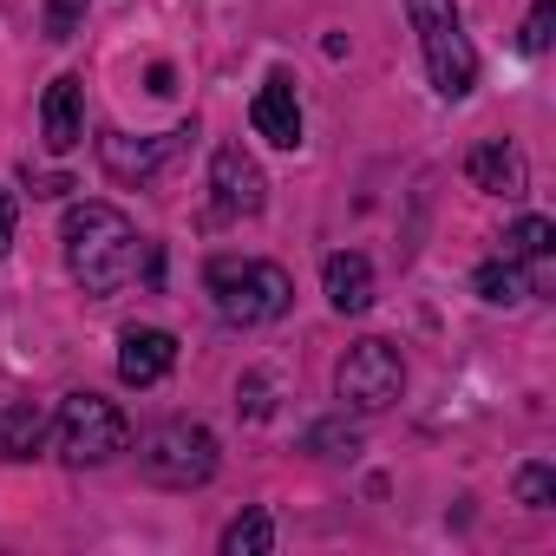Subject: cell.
Instances as JSON below:
<instances>
[{"instance_id":"5b68a950","label":"cell","mask_w":556,"mask_h":556,"mask_svg":"<svg viewBox=\"0 0 556 556\" xmlns=\"http://www.w3.org/2000/svg\"><path fill=\"white\" fill-rule=\"evenodd\" d=\"M334 393L348 413H387L406 393V361L393 341H354L334 367Z\"/></svg>"},{"instance_id":"2e32d148","label":"cell","mask_w":556,"mask_h":556,"mask_svg":"<svg viewBox=\"0 0 556 556\" xmlns=\"http://www.w3.org/2000/svg\"><path fill=\"white\" fill-rule=\"evenodd\" d=\"M262 549H275V523H268V510H242L223 530V556H262Z\"/></svg>"},{"instance_id":"4fadbf2b","label":"cell","mask_w":556,"mask_h":556,"mask_svg":"<svg viewBox=\"0 0 556 556\" xmlns=\"http://www.w3.org/2000/svg\"><path fill=\"white\" fill-rule=\"evenodd\" d=\"M321 282H328V302H334V315H367V308H374V268H367V255H354V249L328 255Z\"/></svg>"},{"instance_id":"8992f818","label":"cell","mask_w":556,"mask_h":556,"mask_svg":"<svg viewBox=\"0 0 556 556\" xmlns=\"http://www.w3.org/2000/svg\"><path fill=\"white\" fill-rule=\"evenodd\" d=\"M53 432H60V458L66 465H105V458H118L131 445L125 413L112 400H99V393H73L60 406V426Z\"/></svg>"},{"instance_id":"44dd1931","label":"cell","mask_w":556,"mask_h":556,"mask_svg":"<svg viewBox=\"0 0 556 556\" xmlns=\"http://www.w3.org/2000/svg\"><path fill=\"white\" fill-rule=\"evenodd\" d=\"M308 445H315V452H328V458H341V452H354V432L341 439V426H315V432H308Z\"/></svg>"},{"instance_id":"7402d4cb","label":"cell","mask_w":556,"mask_h":556,"mask_svg":"<svg viewBox=\"0 0 556 556\" xmlns=\"http://www.w3.org/2000/svg\"><path fill=\"white\" fill-rule=\"evenodd\" d=\"M8 242H14V197L0 190V255H8Z\"/></svg>"},{"instance_id":"ac0fdd59","label":"cell","mask_w":556,"mask_h":556,"mask_svg":"<svg viewBox=\"0 0 556 556\" xmlns=\"http://www.w3.org/2000/svg\"><path fill=\"white\" fill-rule=\"evenodd\" d=\"M517 497H523L530 510H549V497H556V471H549V465H523V471H517Z\"/></svg>"},{"instance_id":"ffe728a7","label":"cell","mask_w":556,"mask_h":556,"mask_svg":"<svg viewBox=\"0 0 556 556\" xmlns=\"http://www.w3.org/2000/svg\"><path fill=\"white\" fill-rule=\"evenodd\" d=\"M549 21H556V0H536L530 21H523V53H543L549 47Z\"/></svg>"},{"instance_id":"9a60e30c","label":"cell","mask_w":556,"mask_h":556,"mask_svg":"<svg viewBox=\"0 0 556 556\" xmlns=\"http://www.w3.org/2000/svg\"><path fill=\"white\" fill-rule=\"evenodd\" d=\"M471 282H478V295H484V302H497V308H517V302H530V295H536L517 255H504V262H484V268L471 275Z\"/></svg>"},{"instance_id":"30bf717a","label":"cell","mask_w":556,"mask_h":556,"mask_svg":"<svg viewBox=\"0 0 556 556\" xmlns=\"http://www.w3.org/2000/svg\"><path fill=\"white\" fill-rule=\"evenodd\" d=\"M40 131H47V151H60V157L86 138V86H79V73H60V79L47 86Z\"/></svg>"},{"instance_id":"277c9868","label":"cell","mask_w":556,"mask_h":556,"mask_svg":"<svg viewBox=\"0 0 556 556\" xmlns=\"http://www.w3.org/2000/svg\"><path fill=\"white\" fill-rule=\"evenodd\" d=\"M138 471L157 491H197V484L216 478V432L210 426H190V419H170V426H157L138 445Z\"/></svg>"},{"instance_id":"52a82bcc","label":"cell","mask_w":556,"mask_h":556,"mask_svg":"<svg viewBox=\"0 0 556 556\" xmlns=\"http://www.w3.org/2000/svg\"><path fill=\"white\" fill-rule=\"evenodd\" d=\"M210 190H216V210L223 216H255L268 203V177L255 170V157L242 144H216L210 157Z\"/></svg>"},{"instance_id":"6da1fadb","label":"cell","mask_w":556,"mask_h":556,"mask_svg":"<svg viewBox=\"0 0 556 556\" xmlns=\"http://www.w3.org/2000/svg\"><path fill=\"white\" fill-rule=\"evenodd\" d=\"M60 242H66L73 282L86 295H118L131 275H138V229L112 203H73L66 223H60Z\"/></svg>"},{"instance_id":"7a4b0ae2","label":"cell","mask_w":556,"mask_h":556,"mask_svg":"<svg viewBox=\"0 0 556 556\" xmlns=\"http://www.w3.org/2000/svg\"><path fill=\"white\" fill-rule=\"evenodd\" d=\"M203 289H210V302H216V315L229 328H268V321H282L289 302H295L289 268L262 262V255H216L203 268Z\"/></svg>"},{"instance_id":"9c48e42d","label":"cell","mask_w":556,"mask_h":556,"mask_svg":"<svg viewBox=\"0 0 556 556\" xmlns=\"http://www.w3.org/2000/svg\"><path fill=\"white\" fill-rule=\"evenodd\" d=\"M249 125H255V138L282 144V151H295V144H302V105H295V86H289L282 73L262 79V92L249 99Z\"/></svg>"},{"instance_id":"7c38bea8","label":"cell","mask_w":556,"mask_h":556,"mask_svg":"<svg viewBox=\"0 0 556 556\" xmlns=\"http://www.w3.org/2000/svg\"><path fill=\"white\" fill-rule=\"evenodd\" d=\"M465 170H471V184L491 190V197H523V190H530V164H523V151H517L510 138H484V144L465 157Z\"/></svg>"},{"instance_id":"d6986e66","label":"cell","mask_w":556,"mask_h":556,"mask_svg":"<svg viewBox=\"0 0 556 556\" xmlns=\"http://www.w3.org/2000/svg\"><path fill=\"white\" fill-rule=\"evenodd\" d=\"M86 21V0H47V40H73Z\"/></svg>"},{"instance_id":"8fae6325","label":"cell","mask_w":556,"mask_h":556,"mask_svg":"<svg viewBox=\"0 0 556 556\" xmlns=\"http://www.w3.org/2000/svg\"><path fill=\"white\" fill-rule=\"evenodd\" d=\"M170 367H177V341L164 328H125V341H118V380L125 387H157Z\"/></svg>"},{"instance_id":"3957f363","label":"cell","mask_w":556,"mask_h":556,"mask_svg":"<svg viewBox=\"0 0 556 556\" xmlns=\"http://www.w3.org/2000/svg\"><path fill=\"white\" fill-rule=\"evenodd\" d=\"M413 14V34H419V53H426V73H432V92L439 99H465L478 86V53L465 40V21L452 0H406Z\"/></svg>"},{"instance_id":"e0dca14e","label":"cell","mask_w":556,"mask_h":556,"mask_svg":"<svg viewBox=\"0 0 556 556\" xmlns=\"http://www.w3.org/2000/svg\"><path fill=\"white\" fill-rule=\"evenodd\" d=\"M556 249V229L543 223V216H523V223H510V236H504V255H517V262H543Z\"/></svg>"},{"instance_id":"5bb4252c","label":"cell","mask_w":556,"mask_h":556,"mask_svg":"<svg viewBox=\"0 0 556 556\" xmlns=\"http://www.w3.org/2000/svg\"><path fill=\"white\" fill-rule=\"evenodd\" d=\"M47 439V413L34 400H0V458H34Z\"/></svg>"},{"instance_id":"ba28073f","label":"cell","mask_w":556,"mask_h":556,"mask_svg":"<svg viewBox=\"0 0 556 556\" xmlns=\"http://www.w3.org/2000/svg\"><path fill=\"white\" fill-rule=\"evenodd\" d=\"M190 138V125H177V131H164V138H125V131H105L99 138V157H105V170L118 177V184H144L177 144Z\"/></svg>"}]
</instances>
